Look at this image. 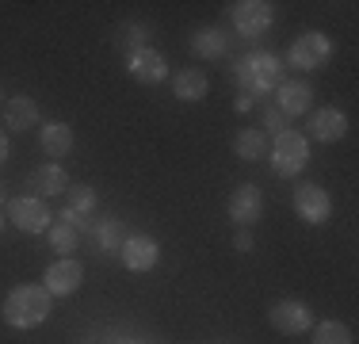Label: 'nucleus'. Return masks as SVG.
<instances>
[{
	"instance_id": "nucleus-13",
	"label": "nucleus",
	"mask_w": 359,
	"mask_h": 344,
	"mask_svg": "<svg viewBox=\"0 0 359 344\" xmlns=\"http://www.w3.org/2000/svg\"><path fill=\"white\" fill-rule=\"evenodd\" d=\"M264 214V195L256 184H241L233 195H229V218L237 222L241 230H249L252 222H260Z\"/></svg>"
},
{
	"instance_id": "nucleus-8",
	"label": "nucleus",
	"mask_w": 359,
	"mask_h": 344,
	"mask_svg": "<svg viewBox=\"0 0 359 344\" xmlns=\"http://www.w3.org/2000/svg\"><path fill=\"white\" fill-rule=\"evenodd\" d=\"M271 325L283 337H302L306 329H313V310L298 298H283V303L271 306Z\"/></svg>"
},
{
	"instance_id": "nucleus-10",
	"label": "nucleus",
	"mask_w": 359,
	"mask_h": 344,
	"mask_svg": "<svg viewBox=\"0 0 359 344\" xmlns=\"http://www.w3.org/2000/svg\"><path fill=\"white\" fill-rule=\"evenodd\" d=\"M126 73L138 84H161L168 77V62H165V54H157L153 46H142V50H134V54H126Z\"/></svg>"
},
{
	"instance_id": "nucleus-5",
	"label": "nucleus",
	"mask_w": 359,
	"mask_h": 344,
	"mask_svg": "<svg viewBox=\"0 0 359 344\" xmlns=\"http://www.w3.org/2000/svg\"><path fill=\"white\" fill-rule=\"evenodd\" d=\"M332 58V39L321 31H302L287 50V62L294 69H321Z\"/></svg>"
},
{
	"instance_id": "nucleus-19",
	"label": "nucleus",
	"mask_w": 359,
	"mask_h": 344,
	"mask_svg": "<svg viewBox=\"0 0 359 344\" xmlns=\"http://www.w3.org/2000/svg\"><path fill=\"white\" fill-rule=\"evenodd\" d=\"M31 187L39 195H65L69 192V176H65L62 165H39L31 172Z\"/></svg>"
},
{
	"instance_id": "nucleus-18",
	"label": "nucleus",
	"mask_w": 359,
	"mask_h": 344,
	"mask_svg": "<svg viewBox=\"0 0 359 344\" xmlns=\"http://www.w3.org/2000/svg\"><path fill=\"white\" fill-rule=\"evenodd\" d=\"M172 92H176V100H184V103H199V100H207L210 81H207L203 69H180L172 77Z\"/></svg>"
},
{
	"instance_id": "nucleus-22",
	"label": "nucleus",
	"mask_w": 359,
	"mask_h": 344,
	"mask_svg": "<svg viewBox=\"0 0 359 344\" xmlns=\"http://www.w3.org/2000/svg\"><path fill=\"white\" fill-rule=\"evenodd\" d=\"M233 153H237L241 161H260V157H268V134H264V131H237Z\"/></svg>"
},
{
	"instance_id": "nucleus-20",
	"label": "nucleus",
	"mask_w": 359,
	"mask_h": 344,
	"mask_svg": "<svg viewBox=\"0 0 359 344\" xmlns=\"http://www.w3.org/2000/svg\"><path fill=\"white\" fill-rule=\"evenodd\" d=\"M88 234L96 237V245L104 249V253H118V249H123V241H126L123 218H115V214H107V218L92 222V230H88Z\"/></svg>"
},
{
	"instance_id": "nucleus-16",
	"label": "nucleus",
	"mask_w": 359,
	"mask_h": 344,
	"mask_svg": "<svg viewBox=\"0 0 359 344\" xmlns=\"http://www.w3.org/2000/svg\"><path fill=\"white\" fill-rule=\"evenodd\" d=\"M39 145L50 161H62L73 153V126L69 123H46L39 131Z\"/></svg>"
},
{
	"instance_id": "nucleus-6",
	"label": "nucleus",
	"mask_w": 359,
	"mask_h": 344,
	"mask_svg": "<svg viewBox=\"0 0 359 344\" xmlns=\"http://www.w3.org/2000/svg\"><path fill=\"white\" fill-rule=\"evenodd\" d=\"M290 203H294V214L306 226H321V222L332 218V199L321 184H298L294 195H290Z\"/></svg>"
},
{
	"instance_id": "nucleus-12",
	"label": "nucleus",
	"mask_w": 359,
	"mask_h": 344,
	"mask_svg": "<svg viewBox=\"0 0 359 344\" xmlns=\"http://www.w3.org/2000/svg\"><path fill=\"white\" fill-rule=\"evenodd\" d=\"M92 211H96V192L92 187H69L65 192V206H62V222L81 234V230H92Z\"/></svg>"
},
{
	"instance_id": "nucleus-15",
	"label": "nucleus",
	"mask_w": 359,
	"mask_h": 344,
	"mask_svg": "<svg viewBox=\"0 0 359 344\" xmlns=\"http://www.w3.org/2000/svg\"><path fill=\"white\" fill-rule=\"evenodd\" d=\"M348 134V115L337 107H318L310 115V138L318 142H340Z\"/></svg>"
},
{
	"instance_id": "nucleus-1",
	"label": "nucleus",
	"mask_w": 359,
	"mask_h": 344,
	"mask_svg": "<svg viewBox=\"0 0 359 344\" xmlns=\"http://www.w3.org/2000/svg\"><path fill=\"white\" fill-rule=\"evenodd\" d=\"M233 77H237V84H241V92L252 96V100L276 92L279 84L287 81L283 77V58L268 54V50H252V54H245L241 62L233 65Z\"/></svg>"
},
{
	"instance_id": "nucleus-23",
	"label": "nucleus",
	"mask_w": 359,
	"mask_h": 344,
	"mask_svg": "<svg viewBox=\"0 0 359 344\" xmlns=\"http://www.w3.org/2000/svg\"><path fill=\"white\" fill-rule=\"evenodd\" d=\"M313 344H355V340L344 322H318L313 325Z\"/></svg>"
},
{
	"instance_id": "nucleus-27",
	"label": "nucleus",
	"mask_w": 359,
	"mask_h": 344,
	"mask_svg": "<svg viewBox=\"0 0 359 344\" xmlns=\"http://www.w3.org/2000/svg\"><path fill=\"white\" fill-rule=\"evenodd\" d=\"M233 249H237V253H252V234H249V230H237V234H233Z\"/></svg>"
},
{
	"instance_id": "nucleus-26",
	"label": "nucleus",
	"mask_w": 359,
	"mask_h": 344,
	"mask_svg": "<svg viewBox=\"0 0 359 344\" xmlns=\"http://www.w3.org/2000/svg\"><path fill=\"white\" fill-rule=\"evenodd\" d=\"M260 131H276V134H283V131H290V119L283 115V111H279V107H264V115H260Z\"/></svg>"
},
{
	"instance_id": "nucleus-24",
	"label": "nucleus",
	"mask_w": 359,
	"mask_h": 344,
	"mask_svg": "<svg viewBox=\"0 0 359 344\" xmlns=\"http://www.w3.org/2000/svg\"><path fill=\"white\" fill-rule=\"evenodd\" d=\"M46 237H50V249H54V253H73L76 241H81V234H76L69 222H54V226L46 230Z\"/></svg>"
},
{
	"instance_id": "nucleus-11",
	"label": "nucleus",
	"mask_w": 359,
	"mask_h": 344,
	"mask_svg": "<svg viewBox=\"0 0 359 344\" xmlns=\"http://www.w3.org/2000/svg\"><path fill=\"white\" fill-rule=\"evenodd\" d=\"M118 253H123V264L130 272H149V268H157V260H161V245L149 234H130Z\"/></svg>"
},
{
	"instance_id": "nucleus-21",
	"label": "nucleus",
	"mask_w": 359,
	"mask_h": 344,
	"mask_svg": "<svg viewBox=\"0 0 359 344\" xmlns=\"http://www.w3.org/2000/svg\"><path fill=\"white\" fill-rule=\"evenodd\" d=\"M191 54L203 58V62H215V58L226 54V34L218 27H199L191 34Z\"/></svg>"
},
{
	"instance_id": "nucleus-7",
	"label": "nucleus",
	"mask_w": 359,
	"mask_h": 344,
	"mask_svg": "<svg viewBox=\"0 0 359 344\" xmlns=\"http://www.w3.org/2000/svg\"><path fill=\"white\" fill-rule=\"evenodd\" d=\"M84 283V268L81 260H73V256H62V260H54L42 275V287H46L50 298H69L76 295V287Z\"/></svg>"
},
{
	"instance_id": "nucleus-31",
	"label": "nucleus",
	"mask_w": 359,
	"mask_h": 344,
	"mask_svg": "<svg viewBox=\"0 0 359 344\" xmlns=\"http://www.w3.org/2000/svg\"><path fill=\"white\" fill-rule=\"evenodd\" d=\"M0 230H4V218H0Z\"/></svg>"
},
{
	"instance_id": "nucleus-14",
	"label": "nucleus",
	"mask_w": 359,
	"mask_h": 344,
	"mask_svg": "<svg viewBox=\"0 0 359 344\" xmlns=\"http://www.w3.org/2000/svg\"><path fill=\"white\" fill-rule=\"evenodd\" d=\"M310 103H313V88L306 81H283L276 88V107L283 111L287 119L306 115V111H310Z\"/></svg>"
},
{
	"instance_id": "nucleus-29",
	"label": "nucleus",
	"mask_w": 359,
	"mask_h": 344,
	"mask_svg": "<svg viewBox=\"0 0 359 344\" xmlns=\"http://www.w3.org/2000/svg\"><path fill=\"white\" fill-rule=\"evenodd\" d=\"M4 161H8V134L0 131V165H4Z\"/></svg>"
},
{
	"instance_id": "nucleus-9",
	"label": "nucleus",
	"mask_w": 359,
	"mask_h": 344,
	"mask_svg": "<svg viewBox=\"0 0 359 344\" xmlns=\"http://www.w3.org/2000/svg\"><path fill=\"white\" fill-rule=\"evenodd\" d=\"M8 218L23 230V234H46L54 222H50V211L42 199H31V195H20V199L8 203Z\"/></svg>"
},
{
	"instance_id": "nucleus-28",
	"label": "nucleus",
	"mask_w": 359,
	"mask_h": 344,
	"mask_svg": "<svg viewBox=\"0 0 359 344\" xmlns=\"http://www.w3.org/2000/svg\"><path fill=\"white\" fill-rule=\"evenodd\" d=\"M252 107H256V100H252V96H245V92L233 100V111H237V115H249Z\"/></svg>"
},
{
	"instance_id": "nucleus-25",
	"label": "nucleus",
	"mask_w": 359,
	"mask_h": 344,
	"mask_svg": "<svg viewBox=\"0 0 359 344\" xmlns=\"http://www.w3.org/2000/svg\"><path fill=\"white\" fill-rule=\"evenodd\" d=\"M145 39H149V27L145 23H123L118 27V50H126V54H134V50H142L145 46Z\"/></svg>"
},
{
	"instance_id": "nucleus-3",
	"label": "nucleus",
	"mask_w": 359,
	"mask_h": 344,
	"mask_svg": "<svg viewBox=\"0 0 359 344\" xmlns=\"http://www.w3.org/2000/svg\"><path fill=\"white\" fill-rule=\"evenodd\" d=\"M268 153H271V172L276 176H298L306 165H310V142H306V134H298V131H283V134H276V142L268 145Z\"/></svg>"
},
{
	"instance_id": "nucleus-17",
	"label": "nucleus",
	"mask_w": 359,
	"mask_h": 344,
	"mask_svg": "<svg viewBox=\"0 0 359 344\" xmlns=\"http://www.w3.org/2000/svg\"><path fill=\"white\" fill-rule=\"evenodd\" d=\"M35 123H39V103L31 96H12L4 103V126L8 131L23 134V131H31Z\"/></svg>"
},
{
	"instance_id": "nucleus-2",
	"label": "nucleus",
	"mask_w": 359,
	"mask_h": 344,
	"mask_svg": "<svg viewBox=\"0 0 359 344\" xmlns=\"http://www.w3.org/2000/svg\"><path fill=\"white\" fill-rule=\"evenodd\" d=\"M50 303H54V298L46 295V287L23 283V287L8 291L4 306H0V317H4V325H12V329H39L50 317Z\"/></svg>"
},
{
	"instance_id": "nucleus-4",
	"label": "nucleus",
	"mask_w": 359,
	"mask_h": 344,
	"mask_svg": "<svg viewBox=\"0 0 359 344\" xmlns=\"http://www.w3.org/2000/svg\"><path fill=\"white\" fill-rule=\"evenodd\" d=\"M229 20H233L237 34L260 39L276 23V4H268V0H237V4H229Z\"/></svg>"
},
{
	"instance_id": "nucleus-30",
	"label": "nucleus",
	"mask_w": 359,
	"mask_h": 344,
	"mask_svg": "<svg viewBox=\"0 0 359 344\" xmlns=\"http://www.w3.org/2000/svg\"><path fill=\"white\" fill-rule=\"evenodd\" d=\"M0 203H8V184L0 180Z\"/></svg>"
}]
</instances>
